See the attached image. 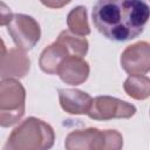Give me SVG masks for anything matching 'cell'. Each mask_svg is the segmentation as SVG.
<instances>
[{
  "label": "cell",
  "mask_w": 150,
  "mask_h": 150,
  "mask_svg": "<svg viewBox=\"0 0 150 150\" xmlns=\"http://www.w3.org/2000/svg\"><path fill=\"white\" fill-rule=\"evenodd\" d=\"M42 5H45L48 8H53V9H59L64 7L66 5H68L71 0H40Z\"/></svg>",
  "instance_id": "obj_16"
},
{
  "label": "cell",
  "mask_w": 150,
  "mask_h": 150,
  "mask_svg": "<svg viewBox=\"0 0 150 150\" xmlns=\"http://www.w3.org/2000/svg\"><path fill=\"white\" fill-rule=\"evenodd\" d=\"M12 16H13V13L9 6L0 1V26H7L12 20Z\"/></svg>",
  "instance_id": "obj_15"
},
{
  "label": "cell",
  "mask_w": 150,
  "mask_h": 150,
  "mask_svg": "<svg viewBox=\"0 0 150 150\" xmlns=\"http://www.w3.org/2000/svg\"><path fill=\"white\" fill-rule=\"evenodd\" d=\"M68 56H70V53L67 47L56 40L42 50L39 59V66L46 74H56L60 64Z\"/></svg>",
  "instance_id": "obj_11"
},
{
  "label": "cell",
  "mask_w": 150,
  "mask_h": 150,
  "mask_svg": "<svg viewBox=\"0 0 150 150\" xmlns=\"http://www.w3.org/2000/svg\"><path fill=\"white\" fill-rule=\"evenodd\" d=\"M6 53H7V49H6V45H5L4 40L0 38V62H1V61H2V59L5 57Z\"/></svg>",
  "instance_id": "obj_17"
},
{
  "label": "cell",
  "mask_w": 150,
  "mask_h": 150,
  "mask_svg": "<svg viewBox=\"0 0 150 150\" xmlns=\"http://www.w3.org/2000/svg\"><path fill=\"white\" fill-rule=\"evenodd\" d=\"M149 15L145 0H97L91 13L95 28L115 42L129 41L141 35Z\"/></svg>",
  "instance_id": "obj_1"
},
{
  "label": "cell",
  "mask_w": 150,
  "mask_h": 150,
  "mask_svg": "<svg viewBox=\"0 0 150 150\" xmlns=\"http://www.w3.org/2000/svg\"><path fill=\"white\" fill-rule=\"evenodd\" d=\"M67 26H68L69 30L76 35L87 36L90 34L87 9L84 6H76L68 13Z\"/></svg>",
  "instance_id": "obj_13"
},
{
  "label": "cell",
  "mask_w": 150,
  "mask_h": 150,
  "mask_svg": "<svg viewBox=\"0 0 150 150\" xmlns=\"http://www.w3.org/2000/svg\"><path fill=\"white\" fill-rule=\"evenodd\" d=\"M136 114V107L112 96H96L91 100L88 117L96 121H109L112 118H130Z\"/></svg>",
  "instance_id": "obj_6"
},
{
  "label": "cell",
  "mask_w": 150,
  "mask_h": 150,
  "mask_svg": "<svg viewBox=\"0 0 150 150\" xmlns=\"http://www.w3.org/2000/svg\"><path fill=\"white\" fill-rule=\"evenodd\" d=\"M59 101L63 111L71 115H87L90 104L91 96L80 89H59Z\"/></svg>",
  "instance_id": "obj_10"
},
{
  "label": "cell",
  "mask_w": 150,
  "mask_h": 150,
  "mask_svg": "<svg viewBox=\"0 0 150 150\" xmlns=\"http://www.w3.org/2000/svg\"><path fill=\"white\" fill-rule=\"evenodd\" d=\"M121 66L129 75H146L150 70V45L138 41L121 54Z\"/></svg>",
  "instance_id": "obj_7"
},
{
  "label": "cell",
  "mask_w": 150,
  "mask_h": 150,
  "mask_svg": "<svg viewBox=\"0 0 150 150\" xmlns=\"http://www.w3.org/2000/svg\"><path fill=\"white\" fill-rule=\"evenodd\" d=\"M57 41L62 42L67 49L69 50L70 55H75V56H80V57H83L86 56V54L88 53V47H89V43L88 41L84 39V36H80V35H76L74 33H71L69 29L67 30H62L57 39Z\"/></svg>",
  "instance_id": "obj_14"
},
{
  "label": "cell",
  "mask_w": 150,
  "mask_h": 150,
  "mask_svg": "<svg viewBox=\"0 0 150 150\" xmlns=\"http://www.w3.org/2000/svg\"><path fill=\"white\" fill-rule=\"evenodd\" d=\"M89 71V63L83 57L70 55L62 61L56 74L66 84L79 86L87 81Z\"/></svg>",
  "instance_id": "obj_9"
},
{
  "label": "cell",
  "mask_w": 150,
  "mask_h": 150,
  "mask_svg": "<svg viewBox=\"0 0 150 150\" xmlns=\"http://www.w3.org/2000/svg\"><path fill=\"white\" fill-rule=\"evenodd\" d=\"M123 89L135 100H146L150 95V79L146 75H130L124 81Z\"/></svg>",
  "instance_id": "obj_12"
},
{
  "label": "cell",
  "mask_w": 150,
  "mask_h": 150,
  "mask_svg": "<svg viewBox=\"0 0 150 150\" xmlns=\"http://www.w3.org/2000/svg\"><path fill=\"white\" fill-rule=\"evenodd\" d=\"M30 69V60L26 52L20 48H11L0 62L1 79H21L25 77Z\"/></svg>",
  "instance_id": "obj_8"
},
{
  "label": "cell",
  "mask_w": 150,
  "mask_h": 150,
  "mask_svg": "<svg viewBox=\"0 0 150 150\" xmlns=\"http://www.w3.org/2000/svg\"><path fill=\"white\" fill-rule=\"evenodd\" d=\"M26 89L16 79L0 80V127L8 128L25 115Z\"/></svg>",
  "instance_id": "obj_4"
},
{
  "label": "cell",
  "mask_w": 150,
  "mask_h": 150,
  "mask_svg": "<svg viewBox=\"0 0 150 150\" xmlns=\"http://www.w3.org/2000/svg\"><path fill=\"white\" fill-rule=\"evenodd\" d=\"M7 32L15 46L25 52L33 49L41 36L39 22L33 16L22 13L13 14L7 25Z\"/></svg>",
  "instance_id": "obj_5"
},
{
  "label": "cell",
  "mask_w": 150,
  "mask_h": 150,
  "mask_svg": "<svg viewBox=\"0 0 150 150\" xmlns=\"http://www.w3.org/2000/svg\"><path fill=\"white\" fill-rule=\"evenodd\" d=\"M122 146V135L111 129H79L69 132L64 139V148L68 150H120Z\"/></svg>",
  "instance_id": "obj_3"
},
{
  "label": "cell",
  "mask_w": 150,
  "mask_h": 150,
  "mask_svg": "<svg viewBox=\"0 0 150 150\" xmlns=\"http://www.w3.org/2000/svg\"><path fill=\"white\" fill-rule=\"evenodd\" d=\"M55 134L53 128L36 117L23 120L11 132L6 150H46L54 145Z\"/></svg>",
  "instance_id": "obj_2"
}]
</instances>
